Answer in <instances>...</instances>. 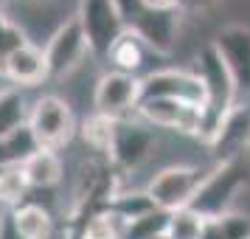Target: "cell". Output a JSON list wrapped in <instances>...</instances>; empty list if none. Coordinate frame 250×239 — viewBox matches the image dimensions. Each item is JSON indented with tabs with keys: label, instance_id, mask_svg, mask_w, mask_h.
I'll use <instances>...</instances> for the list:
<instances>
[{
	"label": "cell",
	"instance_id": "1",
	"mask_svg": "<svg viewBox=\"0 0 250 239\" xmlns=\"http://www.w3.org/2000/svg\"><path fill=\"white\" fill-rule=\"evenodd\" d=\"M28 130L37 138L40 149H65L79 132L76 113L65 96L59 93H42L31 102L28 110Z\"/></svg>",
	"mask_w": 250,
	"mask_h": 239
},
{
	"label": "cell",
	"instance_id": "2",
	"mask_svg": "<svg viewBox=\"0 0 250 239\" xmlns=\"http://www.w3.org/2000/svg\"><path fill=\"white\" fill-rule=\"evenodd\" d=\"M250 183V163L245 158H233L225 163H216L214 169L205 174L200 192L194 197V208L197 214H203L205 219H216L219 214L230 211V205L236 200L242 189H248Z\"/></svg>",
	"mask_w": 250,
	"mask_h": 239
},
{
	"label": "cell",
	"instance_id": "3",
	"mask_svg": "<svg viewBox=\"0 0 250 239\" xmlns=\"http://www.w3.org/2000/svg\"><path fill=\"white\" fill-rule=\"evenodd\" d=\"M208 172L197 169V166H186V163H171L166 169H160L152 180L146 183L149 197L155 200L158 208L163 211H180L194 203V197L203 186Z\"/></svg>",
	"mask_w": 250,
	"mask_h": 239
},
{
	"label": "cell",
	"instance_id": "4",
	"mask_svg": "<svg viewBox=\"0 0 250 239\" xmlns=\"http://www.w3.org/2000/svg\"><path fill=\"white\" fill-rule=\"evenodd\" d=\"M144 87H141V76L132 73H121V70H104L96 79L93 87V113H102L107 118L124 121L126 115L138 113Z\"/></svg>",
	"mask_w": 250,
	"mask_h": 239
},
{
	"label": "cell",
	"instance_id": "5",
	"mask_svg": "<svg viewBox=\"0 0 250 239\" xmlns=\"http://www.w3.org/2000/svg\"><path fill=\"white\" fill-rule=\"evenodd\" d=\"M135 115L149 127L171 130L188 138H203L205 132V107L180 99H144Z\"/></svg>",
	"mask_w": 250,
	"mask_h": 239
},
{
	"label": "cell",
	"instance_id": "6",
	"mask_svg": "<svg viewBox=\"0 0 250 239\" xmlns=\"http://www.w3.org/2000/svg\"><path fill=\"white\" fill-rule=\"evenodd\" d=\"M45 65H48V79H68L73 70L79 68L84 57L90 54L87 37L82 31L76 14L68 17L62 25H57L45 40Z\"/></svg>",
	"mask_w": 250,
	"mask_h": 239
},
{
	"label": "cell",
	"instance_id": "7",
	"mask_svg": "<svg viewBox=\"0 0 250 239\" xmlns=\"http://www.w3.org/2000/svg\"><path fill=\"white\" fill-rule=\"evenodd\" d=\"M76 20L87 37L93 57L107 59L113 43L126 31L121 14L115 12L113 0H76Z\"/></svg>",
	"mask_w": 250,
	"mask_h": 239
},
{
	"label": "cell",
	"instance_id": "8",
	"mask_svg": "<svg viewBox=\"0 0 250 239\" xmlns=\"http://www.w3.org/2000/svg\"><path fill=\"white\" fill-rule=\"evenodd\" d=\"M141 87H144V99H180V102H191L205 107L208 96H205V85L194 70L183 68H163L152 70L146 76H141Z\"/></svg>",
	"mask_w": 250,
	"mask_h": 239
},
{
	"label": "cell",
	"instance_id": "9",
	"mask_svg": "<svg viewBox=\"0 0 250 239\" xmlns=\"http://www.w3.org/2000/svg\"><path fill=\"white\" fill-rule=\"evenodd\" d=\"M158 144V135H155V127H149L146 121H118V132H115V141H113V149H110V163L115 169L121 172H129V169H138L144 160L152 155V149Z\"/></svg>",
	"mask_w": 250,
	"mask_h": 239
},
{
	"label": "cell",
	"instance_id": "10",
	"mask_svg": "<svg viewBox=\"0 0 250 239\" xmlns=\"http://www.w3.org/2000/svg\"><path fill=\"white\" fill-rule=\"evenodd\" d=\"M214 48L236 82L239 96H250V25L230 23L214 34Z\"/></svg>",
	"mask_w": 250,
	"mask_h": 239
},
{
	"label": "cell",
	"instance_id": "11",
	"mask_svg": "<svg viewBox=\"0 0 250 239\" xmlns=\"http://www.w3.org/2000/svg\"><path fill=\"white\" fill-rule=\"evenodd\" d=\"M208 149L214 152L216 163H225L233 158H245L250 149V104L239 102L230 107L225 118L219 121L214 138L208 141Z\"/></svg>",
	"mask_w": 250,
	"mask_h": 239
},
{
	"label": "cell",
	"instance_id": "12",
	"mask_svg": "<svg viewBox=\"0 0 250 239\" xmlns=\"http://www.w3.org/2000/svg\"><path fill=\"white\" fill-rule=\"evenodd\" d=\"M180 17H183L180 9H174V12H152V9H146L144 17H141L129 31H135V34L141 37V43H144L152 54L169 57V54H174V48H177Z\"/></svg>",
	"mask_w": 250,
	"mask_h": 239
},
{
	"label": "cell",
	"instance_id": "13",
	"mask_svg": "<svg viewBox=\"0 0 250 239\" xmlns=\"http://www.w3.org/2000/svg\"><path fill=\"white\" fill-rule=\"evenodd\" d=\"M3 79L12 82L14 87H37L48 82V65H45V54L42 48L34 45V43H25L23 48H17L12 57L6 59V73Z\"/></svg>",
	"mask_w": 250,
	"mask_h": 239
},
{
	"label": "cell",
	"instance_id": "14",
	"mask_svg": "<svg viewBox=\"0 0 250 239\" xmlns=\"http://www.w3.org/2000/svg\"><path fill=\"white\" fill-rule=\"evenodd\" d=\"M9 219L23 239H54L57 234V219L51 214V208L34 200H25L23 205L9 211Z\"/></svg>",
	"mask_w": 250,
	"mask_h": 239
},
{
	"label": "cell",
	"instance_id": "15",
	"mask_svg": "<svg viewBox=\"0 0 250 239\" xmlns=\"http://www.w3.org/2000/svg\"><path fill=\"white\" fill-rule=\"evenodd\" d=\"M23 172L31 192H48V189H57L62 183L65 163H62V155L54 152V149H37L34 155L23 163Z\"/></svg>",
	"mask_w": 250,
	"mask_h": 239
},
{
	"label": "cell",
	"instance_id": "16",
	"mask_svg": "<svg viewBox=\"0 0 250 239\" xmlns=\"http://www.w3.org/2000/svg\"><path fill=\"white\" fill-rule=\"evenodd\" d=\"M146 51L149 48L141 43V37H138L135 31L126 28L124 34L113 43L110 54H107V62L113 65V70L141 76V68H144V62H146Z\"/></svg>",
	"mask_w": 250,
	"mask_h": 239
},
{
	"label": "cell",
	"instance_id": "17",
	"mask_svg": "<svg viewBox=\"0 0 250 239\" xmlns=\"http://www.w3.org/2000/svg\"><path fill=\"white\" fill-rule=\"evenodd\" d=\"M28 110H31V102L25 96L23 87H3L0 90V138L12 135L14 130L28 124Z\"/></svg>",
	"mask_w": 250,
	"mask_h": 239
},
{
	"label": "cell",
	"instance_id": "18",
	"mask_svg": "<svg viewBox=\"0 0 250 239\" xmlns=\"http://www.w3.org/2000/svg\"><path fill=\"white\" fill-rule=\"evenodd\" d=\"M40 144H37V138L31 135V130L28 124L20 127V130H14L12 135L0 138V169H9V166H23L25 160L34 155Z\"/></svg>",
	"mask_w": 250,
	"mask_h": 239
},
{
	"label": "cell",
	"instance_id": "19",
	"mask_svg": "<svg viewBox=\"0 0 250 239\" xmlns=\"http://www.w3.org/2000/svg\"><path fill=\"white\" fill-rule=\"evenodd\" d=\"M115 132H118V121H115V118H107V115H102V113H93L79 130L82 141H84L93 152H102L104 158H110Z\"/></svg>",
	"mask_w": 250,
	"mask_h": 239
},
{
	"label": "cell",
	"instance_id": "20",
	"mask_svg": "<svg viewBox=\"0 0 250 239\" xmlns=\"http://www.w3.org/2000/svg\"><path fill=\"white\" fill-rule=\"evenodd\" d=\"M107 208L115 211V214L121 217V219H126V222H135L141 217H146L149 211H155L158 205L149 197L146 189H129V192H115Z\"/></svg>",
	"mask_w": 250,
	"mask_h": 239
},
{
	"label": "cell",
	"instance_id": "21",
	"mask_svg": "<svg viewBox=\"0 0 250 239\" xmlns=\"http://www.w3.org/2000/svg\"><path fill=\"white\" fill-rule=\"evenodd\" d=\"M31 194V186L25 180L23 166H9L0 169V208L14 211L17 205H23Z\"/></svg>",
	"mask_w": 250,
	"mask_h": 239
},
{
	"label": "cell",
	"instance_id": "22",
	"mask_svg": "<svg viewBox=\"0 0 250 239\" xmlns=\"http://www.w3.org/2000/svg\"><path fill=\"white\" fill-rule=\"evenodd\" d=\"M166 237L169 239H208V219L203 214H197L194 208L171 211Z\"/></svg>",
	"mask_w": 250,
	"mask_h": 239
},
{
	"label": "cell",
	"instance_id": "23",
	"mask_svg": "<svg viewBox=\"0 0 250 239\" xmlns=\"http://www.w3.org/2000/svg\"><path fill=\"white\" fill-rule=\"evenodd\" d=\"M208 239H250V217L225 211L216 219H208Z\"/></svg>",
	"mask_w": 250,
	"mask_h": 239
},
{
	"label": "cell",
	"instance_id": "24",
	"mask_svg": "<svg viewBox=\"0 0 250 239\" xmlns=\"http://www.w3.org/2000/svg\"><path fill=\"white\" fill-rule=\"evenodd\" d=\"M25 43H31L28 40V31L14 17H9V12L0 14V79L6 73V59L12 57L17 48H23Z\"/></svg>",
	"mask_w": 250,
	"mask_h": 239
},
{
	"label": "cell",
	"instance_id": "25",
	"mask_svg": "<svg viewBox=\"0 0 250 239\" xmlns=\"http://www.w3.org/2000/svg\"><path fill=\"white\" fill-rule=\"evenodd\" d=\"M169 219H171L169 211L155 208V211H149L146 217H141V219H135V222H129V228H126V239H160V237H166V231H169Z\"/></svg>",
	"mask_w": 250,
	"mask_h": 239
},
{
	"label": "cell",
	"instance_id": "26",
	"mask_svg": "<svg viewBox=\"0 0 250 239\" xmlns=\"http://www.w3.org/2000/svg\"><path fill=\"white\" fill-rule=\"evenodd\" d=\"M115 12L121 14V20H124L126 28H132V25L144 17V12H146V3L144 0H113Z\"/></svg>",
	"mask_w": 250,
	"mask_h": 239
},
{
	"label": "cell",
	"instance_id": "27",
	"mask_svg": "<svg viewBox=\"0 0 250 239\" xmlns=\"http://www.w3.org/2000/svg\"><path fill=\"white\" fill-rule=\"evenodd\" d=\"M214 3H219V0H180V12H205V9H211Z\"/></svg>",
	"mask_w": 250,
	"mask_h": 239
},
{
	"label": "cell",
	"instance_id": "28",
	"mask_svg": "<svg viewBox=\"0 0 250 239\" xmlns=\"http://www.w3.org/2000/svg\"><path fill=\"white\" fill-rule=\"evenodd\" d=\"M144 3L152 12H174V9H180V0H144Z\"/></svg>",
	"mask_w": 250,
	"mask_h": 239
},
{
	"label": "cell",
	"instance_id": "29",
	"mask_svg": "<svg viewBox=\"0 0 250 239\" xmlns=\"http://www.w3.org/2000/svg\"><path fill=\"white\" fill-rule=\"evenodd\" d=\"M0 239H23L17 231H14L12 219H9V211H6V219H3V228H0Z\"/></svg>",
	"mask_w": 250,
	"mask_h": 239
},
{
	"label": "cell",
	"instance_id": "30",
	"mask_svg": "<svg viewBox=\"0 0 250 239\" xmlns=\"http://www.w3.org/2000/svg\"><path fill=\"white\" fill-rule=\"evenodd\" d=\"M12 0H0V14H6V6H9Z\"/></svg>",
	"mask_w": 250,
	"mask_h": 239
},
{
	"label": "cell",
	"instance_id": "31",
	"mask_svg": "<svg viewBox=\"0 0 250 239\" xmlns=\"http://www.w3.org/2000/svg\"><path fill=\"white\" fill-rule=\"evenodd\" d=\"M3 219H6V208H0V228H3Z\"/></svg>",
	"mask_w": 250,
	"mask_h": 239
},
{
	"label": "cell",
	"instance_id": "32",
	"mask_svg": "<svg viewBox=\"0 0 250 239\" xmlns=\"http://www.w3.org/2000/svg\"><path fill=\"white\" fill-rule=\"evenodd\" d=\"M14 3H20V6H28V3H34V0H14Z\"/></svg>",
	"mask_w": 250,
	"mask_h": 239
},
{
	"label": "cell",
	"instance_id": "33",
	"mask_svg": "<svg viewBox=\"0 0 250 239\" xmlns=\"http://www.w3.org/2000/svg\"><path fill=\"white\" fill-rule=\"evenodd\" d=\"M160 239H169V237H160Z\"/></svg>",
	"mask_w": 250,
	"mask_h": 239
}]
</instances>
